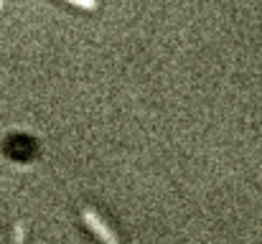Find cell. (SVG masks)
Listing matches in <instances>:
<instances>
[{
  "label": "cell",
  "mask_w": 262,
  "mask_h": 244,
  "mask_svg": "<svg viewBox=\"0 0 262 244\" xmlns=\"http://www.w3.org/2000/svg\"><path fill=\"white\" fill-rule=\"evenodd\" d=\"M82 219H84V224H87L89 229L97 234V239H102L104 244H120V239H117V234L104 224V219L97 214V211H92V209H84L82 211Z\"/></svg>",
  "instance_id": "obj_1"
},
{
  "label": "cell",
  "mask_w": 262,
  "mask_h": 244,
  "mask_svg": "<svg viewBox=\"0 0 262 244\" xmlns=\"http://www.w3.org/2000/svg\"><path fill=\"white\" fill-rule=\"evenodd\" d=\"M67 3H72L77 8H84V10H94L97 8V0H67Z\"/></svg>",
  "instance_id": "obj_2"
},
{
  "label": "cell",
  "mask_w": 262,
  "mask_h": 244,
  "mask_svg": "<svg viewBox=\"0 0 262 244\" xmlns=\"http://www.w3.org/2000/svg\"><path fill=\"white\" fill-rule=\"evenodd\" d=\"M0 8H3V0H0Z\"/></svg>",
  "instance_id": "obj_3"
}]
</instances>
